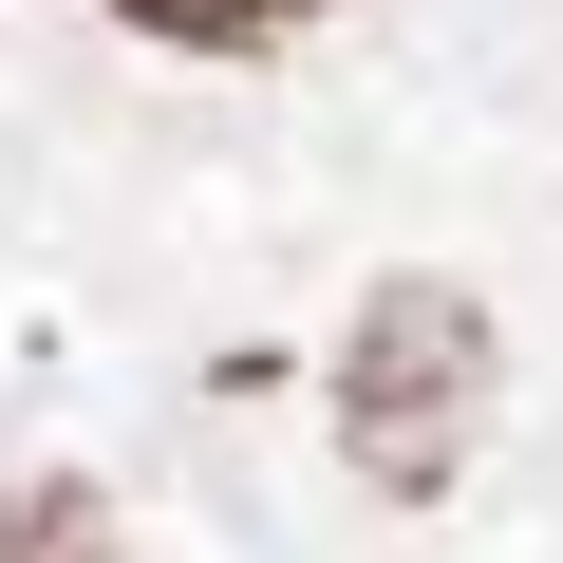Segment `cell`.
<instances>
[{"instance_id":"1","label":"cell","mask_w":563,"mask_h":563,"mask_svg":"<svg viewBox=\"0 0 563 563\" xmlns=\"http://www.w3.org/2000/svg\"><path fill=\"white\" fill-rule=\"evenodd\" d=\"M488 376H507L488 301H470V282H432V263H395L376 301L339 320V451H357L376 488H451L470 432H488Z\"/></svg>"},{"instance_id":"2","label":"cell","mask_w":563,"mask_h":563,"mask_svg":"<svg viewBox=\"0 0 563 563\" xmlns=\"http://www.w3.org/2000/svg\"><path fill=\"white\" fill-rule=\"evenodd\" d=\"M0 563H113V507L76 470H0Z\"/></svg>"},{"instance_id":"3","label":"cell","mask_w":563,"mask_h":563,"mask_svg":"<svg viewBox=\"0 0 563 563\" xmlns=\"http://www.w3.org/2000/svg\"><path fill=\"white\" fill-rule=\"evenodd\" d=\"M132 38H188V57H244V38H301L320 0H113Z\"/></svg>"}]
</instances>
